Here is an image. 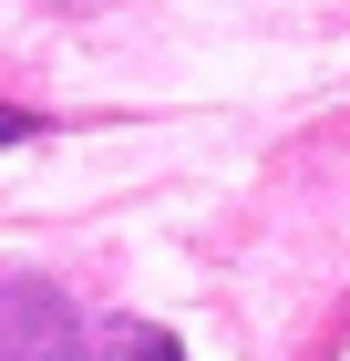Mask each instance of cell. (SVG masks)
<instances>
[{"instance_id":"6da1fadb","label":"cell","mask_w":350,"mask_h":361,"mask_svg":"<svg viewBox=\"0 0 350 361\" xmlns=\"http://www.w3.org/2000/svg\"><path fill=\"white\" fill-rule=\"evenodd\" d=\"M62 300L42 279H0V361H62Z\"/></svg>"},{"instance_id":"7a4b0ae2","label":"cell","mask_w":350,"mask_h":361,"mask_svg":"<svg viewBox=\"0 0 350 361\" xmlns=\"http://www.w3.org/2000/svg\"><path fill=\"white\" fill-rule=\"evenodd\" d=\"M82 361H186V351H175V331H155V320H104Z\"/></svg>"},{"instance_id":"3957f363","label":"cell","mask_w":350,"mask_h":361,"mask_svg":"<svg viewBox=\"0 0 350 361\" xmlns=\"http://www.w3.org/2000/svg\"><path fill=\"white\" fill-rule=\"evenodd\" d=\"M42 135V114H21V104H0V145H31Z\"/></svg>"}]
</instances>
